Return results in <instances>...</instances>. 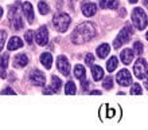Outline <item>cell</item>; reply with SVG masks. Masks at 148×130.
<instances>
[{
    "instance_id": "6da1fadb",
    "label": "cell",
    "mask_w": 148,
    "mask_h": 130,
    "mask_svg": "<svg viewBox=\"0 0 148 130\" xmlns=\"http://www.w3.org/2000/svg\"><path fill=\"white\" fill-rule=\"evenodd\" d=\"M96 35V28L92 23H81L78 24L75 28H74L73 34H71V42L74 44H84V43L89 42L90 39L94 38Z\"/></svg>"
},
{
    "instance_id": "7a4b0ae2",
    "label": "cell",
    "mask_w": 148,
    "mask_h": 130,
    "mask_svg": "<svg viewBox=\"0 0 148 130\" xmlns=\"http://www.w3.org/2000/svg\"><path fill=\"white\" fill-rule=\"evenodd\" d=\"M53 24L58 32H65L70 26V16L65 12H59L53 18Z\"/></svg>"
},
{
    "instance_id": "3957f363",
    "label": "cell",
    "mask_w": 148,
    "mask_h": 130,
    "mask_svg": "<svg viewBox=\"0 0 148 130\" xmlns=\"http://www.w3.org/2000/svg\"><path fill=\"white\" fill-rule=\"evenodd\" d=\"M132 22L137 30H144L148 24V18L141 8H135L132 11Z\"/></svg>"
},
{
    "instance_id": "277c9868",
    "label": "cell",
    "mask_w": 148,
    "mask_h": 130,
    "mask_svg": "<svg viewBox=\"0 0 148 130\" xmlns=\"http://www.w3.org/2000/svg\"><path fill=\"white\" fill-rule=\"evenodd\" d=\"M132 27L131 26H125L123 30L120 31V34L117 35V38L114 39V42H113V47L114 48H120V46L125 44V43L129 42V39L132 36Z\"/></svg>"
},
{
    "instance_id": "5b68a950",
    "label": "cell",
    "mask_w": 148,
    "mask_h": 130,
    "mask_svg": "<svg viewBox=\"0 0 148 130\" xmlns=\"http://www.w3.org/2000/svg\"><path fill=\"white\" fill-rule=\"evenodd\" d=\"M10 20H11V24L15 30L23 28L24 24H23V22H22V16H20V4H15L14 7H11Z\"/></svg>"
},
{
    "instance_id": "8992f818",
    "label": "cell",
    "mask_w": 148,
    "mask_h": 130,
    "mask_svg": "<svg viewBox=\"0 0 148 130\" xmlns=\"http://www.w3.org/2000/svg\"><path fill=\"white\" fill-rule=\"evenodd\" d=\"M133 74L136 75V78L139 79H145L148 75V66H147V62L145 59L143 58H139L135 65H133Z\"/></svg>"
},
{
    "instance_id": "52a82bcc",
    "label": "cell",
    "mask_w": 148,
    "mask_h": 130,
    "mask_svg": "<svg viewBox=\"0 0 148 130\" xmlns=\"http://www.w3.org/2000/svg\"><path fill=\"white\" fill-rule=\"evenodd\" d=\"M35 40L39 46H46L47 44V42H49V31H47L46 26H42L38 31H36Z\"/></svg>"
},
{
    "instance_id": "ba28073f",
    "label": "cell",
    "mask_w": 148,
    "mask_h": 130,
    "mask_svg": "<svg viewBox=\"0 0 148 130\" xmlns=\"http://www.w3.org/2000/svg\"><path fill=\"white\" fill-rule=\"evenodd\" d=\"M30 79H31V82L35 84V86H45V83H46V77H45V74H43L42 71H39V70L31 71Z\"/></svg>"
},
{
    "instance_id": "9c48e42d",
    "label": "cell",
    "mask_w": 148,
    "mask_h": 130,
    "mask_svg": "<svg viewBox=\"0 0 148 130\" xmlns=\"http://www.w3.org/2000/svg\"><path fill=\"white\" fill-rule=\"evenodd\" d=\"M116 79L119 82V84H121V86H129L131 82H132V77H131L128 70H120L119 74H117Z\"/></svg>"
},
{
    "instance_id": "30bf717a",
    "label": "cell",
    "mask_w": 148,
    "mask_h": 130,
    "mask_svg": "<svg viewBox=\"0 0 148 130\" xmlns=\"http://www.w3.org/2000/svg\"><path fill=\"white\" fill-rule=\"evenodd\" d=\"M57 67H58V70L63 75H69V73H70V65H69V61L65 56H58Z\"/></svg>"
},
{
    "instance_id": "8fae6325",
    "label": "cell",
    "mask_w": 148,
    "mask_h": 130,
    "mask_svg": "<svg viewBox=\"0 0 148 130\" xmlns=\"http://www.w3.org/2000/svg\"><path fill=\"white\" fill-rule=\"evenodd\" d=\"M23 12L24 15H26V18H27V22L30 24L34 23V20H35V16H34V8H32V5L28 1H26V3H23Z\"/></svg>"
},
{
    "instance_id": "7c38bea8",
    "label": "cell",
    "mask_w": 148,
    "mask_h": 130,
    "mask_svg": "<svg viewBox=\"0 0 148 130\" xmlns=\"http://www.w3.org/2000/svg\"><path fill=\"white\" fill-rule=\"evenodd\" d=\"M8 61H10V55L8 54H3L0 56V78H7V74H5V69L8 66Z\"/></svg>"
},
{
    "instance_id": "4fadbf2b",
    "label": "cell",
    "mask_w": 148,
    "mask_h": 130,
    "mask_svg": "<svg viewBox=\"0 0 148 130\" xmlns=\"http://www.w3.org/2000/svg\"><path fill=\"white\" fill-rule=\"evenodd\" d=\"M97 12V5L94 3H84L82 4V14L85 16H93Z\"/></svg>"
},
{
    "instance_id": "5bb4252c",
    "label": "cell",
    "mask_w": 148,
    "mask_h": 130,
    "mask_svg": "<svg viewBox=\"0 0 148 130\" xmlns=\"http://www.w3.org/2000/svg\"><path fill=\"white\" fill-rule=\"evenodd\" d=\"M28 65V58L26 54H19V55H16L15 59H14V66L20 69V67H26Z\"/></svg>"
},
{
    "instance_id": "9a60e30c",
    "label": "cell",
    "mask_w": 148,
    "mask_h": 130,
    "mask_svg": "<svg viewBox=\"0 0 148 130\" xmlns=\"http://www.w3.org/2000/svg\"><path fill=\"white\" fill-rule=\"evenodd\" d=\"M23 46V42H22V39L18 38V36H12L11 39H10V42H8L7 47L10 51H14V50H18V48H20V47Z\"/></svg>"
},
{
    "instance_id": "2e32d148",
    "label": "cell",
    "mask_w": 148,
    "mask_h": 130,
    "mask_svg": "<svg viewBox=\"0 0 148 130\" xmlns=\"http://www.w3.org/2000/svg\"><path fill=\"white\" fill-rule=\"evenodd\" d=\"M133 55H135V54H133V51L131 50V48H125V50L120 54L123 63H124V65H129V63L133 61Z\"/></svg>"
},
{
    "instance_id": "e0dca14e",
    "label": "cell",
    "mask_w": 148,
    "mask_h": 130,
    "mask_svg": "<svg viewBox=\"0 0 148 130\" xmlns=\"http://www.w3.org/2000/svg\"><path fill=\"white\" fill-rule=\"evenodd\" d=\"M40 63H42L47 70L51 69V65H53V56H51L50 52H43L40 55Z\"/></svg>"
},
{
    "instance_id": "ac0fdd59",
    "label": "cell",
    "mask_w": 148,
    "mask_h": 130,
    "mask_svg": "<svg viewBox=\"0 0 148 130\" xmlns=\"http://www.w3.org/2000/svg\"><path fill=\"white\" fill-rule=\"evenodd\" d=\"M92 75H93V79L98 82L104 78V71L100 66H92Z\"/></svg>"
},
{
    "instance_id": "d6986e66",
    "label": "cell",
    "mask_w": 148,
    "mask_h": 130,
    "mask_svg": "<svg viewBox=\"0 0 148 130\" xmlns=\"http://www.w3.org/2000/svg\"><path fill=\"white\" fill-rule=\"evenodd\" d=\"M109 50H110L109 44H106V43H102L101 46H98V48H97V55H98L100 58H106V55L109 54Z\"/></svg>"
},
{
    "instance_id": "ffe728a7",
    "label": "cell",
    "mask_w": 148,
    "mask_h": 130,
    "mask_svg": "<svg viewBox=\"0 0 148 130\" xmlns=\"http://www.w3.org/2000/svg\"><path fill=\"white\" fill-rule=\"evenodd\" d=\"M85 75H86V73H85V67L84 66L77 65L74 67V77L75 78L82 80V79H85Z\"/></svg>"
},
{
    "instance_id": "44dd1931",
    "label": "cell",
    "mask_w": 148,
    "mask_h": 130,
    "mask_svg": "<svg viewBox=\"0 0 148 130\" xmlns=\"http://www.w3.org/2000/svg\"><path fill=\"white\" fill-rule=\"evenodd\" d=\"M117 65H119L117 58L116 56H112L109 61H108V63H106V70H108L109 73H112V71H114V70L117 69Z\"/></svg>"
},
{
    "instance_id": "7402d4cb",
    "label": "cell",
    "mask_w": 148,
    "mask_h": 130,
    "mask_svg": "<svg viewBox=\"0 0 148 130\" xmlns=\"http://www.w3.org/2000/svg\"><path fill=\"white\" fill-rule=\"evenodd\" d=\"M51 88H53V91L54 93H58L59 88H61V79L57 78L55 75L51 77Z\"/></svg>"
},
{
    "instance_id": "603a6c76",
    "label": "cell",
    "mask_w": 148,
    "mask_h": 130,
    "mask_svg": "<svg viewBox=\"0 0 148 130\" xmlns=\"http://www.w3.org/2000/svg\"><path fill=\"white\" fill-rule=\"evenodd\" d=\"M38 8H39V12L42 15H47L50 12V8H49V4L46 1H39L38 3Z\"/></svg>"
},
{
    "instance_id": "cb8c5ba5",
    "label": "cell",
    "mask_w": 148,
    "mask_h": 130,
    "mask_svg": "<svg viewBox=\"0 0 148 130\" xmlns=\"http://www.w3.org/2000/svg\"><path fill=\"white\" fill-rule=\"evenodd\" d=\"M65 93H66L67 95H74L75 94V84L74 82H67L66 83V87H65Z\"/></svg>"
},
{
    "instance_id": "d4e9b609",
    "label": "cell",
    "mask_w": 148,
    "mask_h": 130,
    "mask_svg": "<svg viewBox=\"0 0 148 130\" xmlns=\"http://www.w3.org/2000/svg\"><path fill=\"white\" fill-rule=\"evenodd\" d=\"M141 93H143V90H141V86L140 84H133L132 88H131V94L132 95H141Z\"/></svg>"
},
{
    "instance_id": "484cf974",
    "label": "cell",
    "mask_w": 148,
    "mask_h": 130,
    "mask_svg": "<svg viewBox=\"0 0 148 130\" xmlns=\"http://www.w3.org/2000/svg\"><path fill=\"white\" fill-rule=\"evenodd\" d=\"M5 39H7V32L4 30L0 31V52H1V50H3L4 47V43H5Z\"/></svg>"
},
{
    "instance_id": "4316f807",
    "label": "cell",
    "mask_w": 148,
    "mask_h": 130,
    "mask_svg": "<svg viewBox=\"0 0 148 130\" xmlns=\"http://www.w3.org/2000/svg\"><path fill=\"white\" fill-rule=\"evenodd\" d=\"M104 87H105L106 90H110V88L113 87V79L110 77H106L105 79H104Z\"/></svg>"
},
{
    "instance_id": "83f0119b",
    "label": "cell",
    "mask_w": 148,
    "mask_h": 130,
    "mask_svg": "<svg viewBox=\"0 0 148 130\" xmlns=\"http://www.w3.org/2000/svg\"><path fill=\"white\" fill-rule=\"evenodd\" d=\"M24 39H26V42L27 43L31 44V43L34 42V31H27L26 35H24Z\"/></svg>"
},
{
    "instance_id": "f1b7e54d",
    "label": "cell",
    "mask_w": 148,
    "mask_h": 130,
    "mask_svg": "<svg viewBox=\"0 0 148 130\" xmlns=\"http://www.w3.org/2000/svg\"><path fill=\"white\" fill-rule=\"evenodd\" d=\"M143 50H144V47H143V44H141L140 42H136V43H135V52H136L137 55H141Z\"/></svg>"
},
{
    "instance_id": "f546056e",
    "label": "cell",
    "mask_w": 148,
    "mask_h": 130,
    "mask_svg": "<svg viewBox=\"0 0 148 130\" xmlns=\"http://www.w3.org/2000/svg\"><path fill=\"white\" fill-rule=\"evenodd\" d=\"M106 8L116 10L117 8V0H108V1H106Z\"/></svg>"
},
{
    "instance_id": "4dcf8cb0",
    "label": "cell",
    "mask_w": 148,
    "mask_h": 130,
    "mask_svg": "<svg viewBox=\"0 0 148 130\" xmlns=\"http://www.w3.org/2000/svg\"><path fill=\"white\" fill-rule=\"evenodd\" d=\"M85 63L88 66H92V65H93V55H92V54H88V55L85 56Z\"/></svg>"
},
{
    "instance_id": "1f68e13d",
    "label": "cell",
    "mask_w": 148,
    "mask_h": 130,
    "mask_svg": "<svg viewBox=\"0 0 148 130\" xmlns=\"http://www.w3.org/2000/svg\"><path fill=\"white\" fill-rule=\"evenodd\" d=\"M1 94H11V95H15V91H14L11 87H7V88H4L3 91H1Z\"/></svg>"
},
{
    "instance_id": "d6a6232c",
    "label": "cell",
    "mask_w": 148,
    "mask_h": 130,
    "mask_svg": "<svg viewBox=\"0 0 148 130\" xmlns=\"http://www.w3.org/2000/svg\"><path fill=\"white\" fill-rule=\"evenodd\" d=\"M86 88H89V82L82 79V90H86Z\"/></svg>"
},
{
    "instance_id": "836d02e7",
    "label": "cell",
    "mask_w": 148,
    "mask_h": 130,
    "mask_svg": "<svg viewBox=\"0 0 148 130\" xmlns=\"http://www.w3.org/2000/svg\"><path fill=\"white\" fill-rule=\"evenodd\" d=\"M106 1H108V0H100V7L106 8Z\"/></svg>"
},
{
    "instance_id": "e575fe53",
    "label": "cell",
    "mask_w": 148,
    "mask_h": 130,
    "mask_svg": "<svg viewBox=\"0 0 148 130\" xmlns=\"http://www.w3.org/2000/svg\"><path fill=\"white\" fill-rule=\"evenodd\" d=\"M43 93H45V94H53V88H45V90H43Z\"/></svg>"
},
{
    "instance_id": "d590c367",
    "label": "cell",
    "mask_w": 148,
    "mask_h": 130,
    "mask_svg": "<svg viewBox=\"0 0 148 130\" xmlns=\"http://www.w3.org/2000/svg\"><path fill=\"white\" fill-rule=\"evenodd\" d=\"M90 94H92V95H97V94L100 95V94H101V91H100V90H94V91H92Z\"/></svg>"
},
{
    "instance_id": "8d00e7d4",
    "label": "cell",
    "mask_w": 148,
    "mask_h": 130,
    "mask_svg": "<svg viewBox=\"0 0 148 130\" xmlns=\"http://www.w3.org/2000/svg\"><path fill=\"white\" fill-rule=\"evenodd\" d=\"M113 114H114V110H109V111H108V117H113Z\"/></svg>"
},
{
    "instance_id": "74e56055",
    "label": "cell",
    "mask_w": 148,
    "mask_h": 130,
    "mask_svg": "<svg viewBox=\"0 0 148 130\" xmlns=\"http://www.w3.org/2000/svg\"><path fill=\"white\" fill-rule=\"evenodd\" d=\"M144 86H145V88L148 90V77L145 78V82H144Z\"/></svg>"
},
{
    "instance_id": "f35d334b",
    "label": "cell",
    "mask_w": 148,
    "mask_h": 130,
    "mask_svg": "<svg viewBox=\"0 0 148 130\" xmlns=\"http://www.w3.org/2000/svg\"><path fill=\"white\" fill-rule=\"evenodd\" d=\"M125 14H127V12H125V10L123 8V10H121V16H125Z\"/></svg>"
},
{
    "instance_id": "ab89813d",
    "label": "cell",
    "mask_w": 148,
    "mask_h": 130,
    "mask_svg": "<svg viewBox=\"0 0 148 130\" xmlns=\"http://www.w3.org/2000/svg\"><path fill=\"white\" fill-rule=\"evenodd\" d=\"M1 16H3V8L0 7V19H1Z\"/></svg>"
},
{
    "instance_id": "60d3db41",
    "label": "cell",
    "mask_w": 148,
    "mask_h": 130,
    "mask_svg": "<svg viewBox=\"0 0 148 130\" xmlns=\"http://www.w3.org/2000/svg\"><path fill=\"white\" fill-rule=\"evenodd\" d=\"M129 3H132V4H135V3H137V0H129Z\"/></svg>"
},
{
    "instance_id": "b9f144b4",
    "label": "cell",
    "mask_w": 148,
    "mask_h": 130,
    "mask_svg": "<svg viewBox=\"0 0 148 130\" xmlns=\"http://www.w3.org/2000/svg\"><path fill=\"white\" fill-rule=\"evenodd\" d=\"M145 38H147V40H148V32H147V35H145Z\"/></svg>"
}]
</instances>
